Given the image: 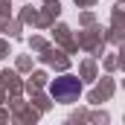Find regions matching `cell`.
<instances>
[{"label": "cell", "mask_w": 125, "mask_h": 125, "mask_svg": "<svg viewBox=\"0 0 125 125\" xmlns=\"http://www.w3.org/2000/svg\"><path fill=\"white\" fill-rule=\"evenodd\" d=\"M50 93L55 102H73L76 96L82 93V84H79V79H73V76H61V79H55L52 84H50Z\"/></svg>", "instance_id": "1"}]
</instances>
